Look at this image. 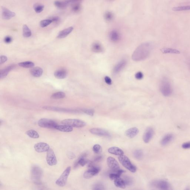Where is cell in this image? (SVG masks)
Here are the masks:
<instances>
[{"instance_id":"cell-1","label":"cell","mask_w":190,"mask_h":190,"mask_svg":"<svg viewBox=\"0 0 190 190\" xmlns=\"http://www.w3.org/2000/svg\"><path fill=\"white\" fill-rule=\"evenodd\" d=\"M152 45L150 42H146L141 44L133 54L132 59L136 61L145 59L149 55L152 50Z\"/></svg>"},{"instance_id":"cell-2","label":"cell","mask_w":190,"mask_h":190,"mask_svg":"<svg viewBox=\"0 0 190 190\" xmlns=\"http://www.w3.org/2000/svg\"><path fill=\"white\" fill-rule=\"evenodd\" d=\"M160 89L162 95L165 97L170 96L173 93L171 84L166 78H163L161 80L160 85Z\"/></svg>"},{"instance_id":"cell-3","label":"cell","mask_w":190,"mask_h":190,"mask_svg":"<svg viewBox=\"0 0 190 190\" xmlns=\"http://www.w3.org/2000/svg\"><path fill=\"white\" fill-rule=\"evenodd\" d=\"M43 175V171L39 166L34 165L31 169V177L32 181L36 184H40Z\"/></svg>"},{"instance_id":"cell-4","label":"cell","mask_w":190,"mask_h":190,"mask_svg":"<svg viewBox=\"0 0 190 190\" xmlns=\"http://www.w3.org/2000/svg\"><path fill=\"white\" fill-rule=\"evenodd\" d=\"M118 159L121 165L132 173L136 172L137 169L136 167L131 162L130 160L126 156L123 154L119 156Z\"/></svg>"},{"instance_id":"cell-5","label":"cell","mask_w":190,"mask_h":190,"mask_svg":"<svg viewBox=\"0 0 190 190\" xmlns=\"http://www.w3.org/2000/svg\"><path fill=\"white\" fill-rule=\"evenodd\" d=\"M61 123L64 125H67L77 128H83L86 125V123L84 121L78 119H68L63 120L61 121Z\"/></svg>"},{"instance_id":"cell-6","label":"cell","mask_w":190,"mask_h":190,"mask_svg":"<svg viewBox=\"0 0 190 190\" xmlns=\"http://www.w3.org/2000/svg\"><path fill=\"white\" fill-rule=\"evenodd\" d=\"M71 170L70 166L68 167L65 169L58 179L56 180L55 183L57 185L60 187H64L66 185Z\"/></svg>"},{"instance_id":"cell-7","label":"cell","mask_w":190,"mask_h":190,"mask_svg":"<svg viewBox=\"0 0 190 190\" xmlns=\"http://www.w3.org/2000/svg\"><path fill=\"white\" fill-rule=\"evenodd\" d=\"M38 125L41 128H55L58 125L55 121L47 118H41L38 121Z\"/></svg>"},{"instance_id":"cell-8","label":"cell","mask_w":190,"mask_h":190,"mask_svg":"<svg viewBox=\"0 0 190 190\" xmlns=\"http://www.w3.org/2000/svg\"><path fill=\"white\" fill-rule=\"evenodd\" d=\"M151 185L154 188L161 190L170 189V185L169 183L164 180H158L151 183Z\"/></svg>"},{"instance_id":"cell-9","label":"cell","mask_w":190,"mask_h":190,"mask_svg":"<svg viewBox=\"0 0 190 190\" xmlns=\"http://www.w3.org/2000/svg\"><path fill=\"white\" fill-rule=\"evenodd\" d=\"M46 162L50 166H55L57 165V161L55 154L52 149H50L47 151L46 155Z\"/></svg>"},{"instance_id":"cell-10","label":"cell","mask_w":190,"mask_h":190,"mask_svg":"<svg viewBox=\"0 0 190 190\" xmlns=\"http://www.w3.org/2000/svg\"><path fill=\"white\" fill-rule=\"evenodd\" d=\"M100 171V168L99 167L95 166L90 168L89 169L85 172L83 176L85 178L90 179L97 175Z\"/></svg>"},{"instance_id":"cell-11","label":"cell","mask_w":190,"mask_h":190,"mask_svg":"<svg viewBox=\"0 0 190 190\" xmlns=\"http://www.w3.org/2000/svg\"><path fill=\"white\" fill-rule=\"evenodd\" d=\"M108 166L113 171L117 172L120 169L119 165L114 158L111 157H109L107 159Z\"/></svg>"},{"instance_id":"cell-12","label":"cell","mask_w":190,"mask_h":190,"mask_svg":"<svg viewBox=\"0 0 190 190\" xmlns=\"http://www.w3.org/2000/svg\"><path fill=\"white\" fill-rule=\"evenodd\" d=\"M43 109L45 110L53 111L67 112V113H78L79 111L73 109L62 108L58 107H55L44 106Z\"/></svg>"},{"instance_id":"cell-13","label":"cell","mask_w":190,"mask_h":190,"mask_svg":"<svg viewBox=\"0 0 190 190\" xmlns=\"http://www.w3.org/2000/svg\"><path fill=\"white\" fill-rule=\"evenodd\" d=\"M90 132L93 134L97 135L98 136H104L105 137H110V133L105 130L99 128H93L90 130Z\"/></svg>"},{"instance_id":"cell-14","label":"cell","mask_w":190,"mask_h":190,"mask_svg":"<svg viewBox=\"0 0 190 190\" xmlns=\"http://www.w3.org/2000/svg\"><path fill=\"white\" fill-rule=\"evenodd\" d=\"M35 151L38 153H43L46 152L50 149V147L47 143L40 142L36 143L34 146Z\"/></svg>"},{"instance_id":"cell-15","label":"cell","mask_w":190,"mask_h":190,"mask_svg":"<svg viewBox=\"0 0 190 190\" xmlns=\"http://www.w3.org/2000/svg\"><path fill=\"white\" fill-rule=\"evenodd\" d=\"M1 9H2V18L4 20H10L16 15L15 13L9 10L8 8L2 6Z\"/></svg>"},{"instance_id":"cell-16","label":"cell","mask_w":190,"mask_h":190,"mask_svg":"<svg viewBox=\"0 0 190 190\" xmlns=\"http://www.w3.org/2000/svg\"><path fill=\"white\" fill-rule=\"evenodd\" d=\"M154 135V129L151 128H147L143 135V141L145 143H148L152 139Z\"/></svg>"},{"instance_id":"cell-17","label":"cell","mask_w":190,"mask_h":190,"mask_svg":"<svg viewBox=\"0 0 190 190\" xmlns=\"http://www.w3.org/2000/svg\"><path fill=\"white\" fill-rule=\"evenodd\" d=\"M87 155V154L84 153L78 158V159L75 163L74 165L75 169L77 168L79 165L82 166H84L86 164H88L89 161L86 158Z\"/></svg>"},{"instance_id":"cell-18","label":"cell","mask_w":190,"mask_h":190,"mask_svg":"<svg viewBox=\"0 0 190 190\" xmlns=\"http://www.w3.org/2000/svg\"><path fill=\"white\" fill-rule=\"evenodd\" d=\"M73 29L74 28L72 27L65 29L59 33L57 38H59V39L65 38L73 31Z\"/></svg>"},{"instance_id":"cell-19","label":"cell","mask_w":190,"mask_h":190,"mask_svg":"<svg viewBox=\"0 0 190 190\" xmlns=\"http://www.w3.org/2000/svg\"><path fill=\"white\" fill-rule=\"evenodd\" d=\"M120 38L121 36L120 33L116 30H112L109 34V38L110 40L113 42H118L120 40Z\"/></svg>"},{"instance_id":"cell-20","label":"cell","mask_w":190,"mask_h":190,"mask_svg":"<svg viewBox=\"0 0 190 190\" xmlns=\"http://www.w3.org/2000/svg\"><path fill=\"white\" fill-rule=\"evenodd\" d=\"M139 130L136 128H132L125 131V134L128 137L133 138L135 137L139 133Z\"/></svg>"},{"instance_id":"cell-21","label":"cell","mask_w":190,"mask_h":190,"mask_svg":"<svg viewBox=\"0 0 190 190\" xmlns=\"http://www.w3.org/2000/svg\"><path fill=\"white\" fill-rule=\"evenodd\" d=\"M173 135L171 134H168L165 135L161 140V143L162 145L165 146L167 145L172 141L173 139Z\"/></svg>"},{"instance_id":"cell-22","label":"cell","mask_w":190,"mask_h":190,"mask_svg":"<svg viewBox=\"0 0 190 190\" xmlns=\"http://www.w3.org/2000/svg\"><path fill=\"white\" fill-rule=\"evenodd\" d=\"M31 74L35 77H39L43 74V71L41 68L36 67H34L30 71Z\"/></svg>"},{"instance_id":"cell-23","label":"cell","mask_w":190,"mask_h":190,"mask_svg":"<svg viewBox=\"0 0 190 190\" xmlns=\"http://www.w3.org/2000/svg\"><path fill=\"white\" fill-rule=\"evenodd\" d=\"M15 67V66L14 65H11L1 70L0 72V78L1 79L5 78L7 76L8 73Z\"/></svg>"},{"instance_id":"cell-24","label":"cell","mask_w":190,"mask_h":190,"mask_svg":"<svg viewBox=\"0 0 190 190\" xmlns=\"http://www.w3.org/2000/svg\"><path fill=\"white\" fill-rule=\"evenodd\" d=\"M127 61L125 60H123L120 61L114 67V73H118L122 70L123 68L126 65Z\"/></svg>"},{"instance_id":"cell-25","label":"cell","mask_w":190,"mask_h":190,"mask_svg":"<svg viewBox=\"0 0 190 190\" xmlns=\"http://www.w3.org/2000/svg\"><path fill=\"white\" fill-rule=\"evenodd\" d=\"M67 76V72L64 69H59L56 71L54 73V76L56 78L59 79H65Z\"/></svg>"},{"instance_id":"cell-26","label":"cell","mask_w":190,"mask_h":190,"mask_svg":"<svg viewBox=\"0 0 190 190\" xmlns=\"http://www.w3.org/2000/svg\"><path fill=\"white\" fill-rule=\"evenodd\" d=\"M108 152L111 154H114V155L119 156L124 154L123 151L121 149L118 148V147H112L109 148Z\"/></svg>"},{"instance_id":"cell-27","label":"cell","mask_w":190,"mask_h":190,"mask_svg":"<svg viewBox=\"0 0 190 190\" xmlns=\"http://www.w3.org/2000/svg\"><path fill=\"white\" fill-rule=\"evenodd\" d=\"M55 129L57 130L64 132H72L73 130V128L72 126L67 125H57L56 126Z\"/></svg>"},{"instance_id":"cell-28","label":"cell","mask_w":190,"mask_h":190,"mask_svg":"<svg viewBox=\"0 0 190 190\" xmlns=\"http://www.w3.org/2000/svg\"><path fill=\"white\" fill-rule=\"evenodd\" d=\"M94 52L100 53L103 51V48L102 45L99 42H96L93 43L91 48Z\"/></svg>"},{"instance_id":"cell-29","label":"cell","mask_w":190,"mask_h":190,"mask_svg":"<svg viewBox=\"0 0 190 190\" xmlns=\"http://www.w3.org/2000/svg\"><path fill=\"white\" fill-rule=\"evenodd\" d=\"M114 184L115 185L117 188L124 189L125 188L126 185L124 182L123 179H121L120 177L114 180Z\"/></svg>"},{"instance_id":"cell-30","label":"cell","mask_w":190,"mask_h":190,"mask_svg":"<svg viewBox=\"0 0 190 190\" xmlns=\"http://www.w3.org/2000/svg\"><path fill=\"white\" fill-rule=\"evenodd\" d=\"M54 5L60 9H65L68 6L66 1H57L54 2Z\"/></svg>"},{"instance_id":"cell-31","label":"cell","mask_w":190,"mask_h":190,"mask_svg":"<svg viewBox=\"0 0 190 190\" xmlns=\"http://www.w3.org/2000/svg\"><path fill=\"white\" fill-rule=\"evenodd\" d=\"M161 51L163 54H179L180 51L176 49L170 48H163L161 49Z\"/></svg>"},{"instance_id":"cell-32","label":"cell","mask_w":190,"mask_h":190,"mask_svg":"<svg viewBox=\"0 0 190 190\" xmlns=\"http://www.w3.org/2000/svg\"><path fill=\"white\" fill-rule=\"evenodd\" d=\"M124 171L120 169L115 173H111L109 175V177L112 180H114L120 177V176L124 173Z\"/></svg>"},{"instance_id":"cell-33","label":"cell","mask_w":190,"mask_h":190,"mask_svg":"<svg viewBox=\"0 0 190 190\" xmlns=\"http://www.w3.org/2000/svg\"><path fill=\"white\" fill-rule=\"evenodd\" d=\"M23 35L25 38H29L32 35L31 30L29 28L28 26L24 25L23 26Z\"/></svg>"},{"instance_id":"cell-34","label":"cell","mask_w":190,"mask_h":190,"mask_svg":"<svg viewBox=\"0 0 190 190\" xmlns=\"http://www.w3.org/2000/svg\"><path fill=\"white\" fill-rule=\"evenodd\" d=\"M18 65L19 66L23 68H31L35 66V64L31 61H28L19 63Z\"/></svg>"},{"instance_id":"cell-35","label":"cell","mask_w":190,"mask_h":190,"mask_svg":"<svg viewBox=\"0 0 190 190\" xmlns=\"http://www.w3.org/2000/svg\"><path fill=\"white\" fill-rule=\"evenodd\" d=\"M26 133L29 137L33 139H38L39 137V135L38 133L33 130H28Z\"/></svg>"},{"instance_id":"cell-36","label":"cell","mask_w":190,"mask_h":190,"mask_svg":"<svg viewBox=\"0 0 190 190\" xmlns=\"http://www.w3.org/2000/svg\"><path fill=\"white\" fill-rule=\"evenodd\" d=\"M66 96L65 93L63 92H58L54 93L52 95L51 98L54 99H60L65 98Z\"/></svg>"},{"instance_id":"cell-37","label":"cell","mask_w":190,"mask_h":190,"mask_svg":"<svg viewBox=\"0 0 190 190\" xmlns=\"http://www.w3.org/2000/svg\"><path fill=\"white\" fill-rule=\"evenodd\" d=\"M172 10H173V11L175 12L183 11H189L190 10V5L175 7L172 8Z\"/></svg>"},{"instance_id":"cell-38","label":"cell","mask_w":190,"mask_h":190,"mask_svg":"<svg viewBox=\"0 0 190 190\" xmlns=\"http://www.w3.org/2000/svg\"><path fill=\"white\" fill-rule=\"evenodd\" d=\"M44 5L36 3L34 5V9L36 13H40L44 9Z\"/></svg>"},{"instance_id":"cell-39","label":"cell","mask_w":190,"mask_h":190,"mask_svg":"<svg viewBox=\"0 0 190 190\" xmlns=\"http://www.w3.org/2000/svg\"><path fill=\"white\" fill-rule=\"evenodd\" d=\"M104 18L106 21L109 22L112 21L114 19V15L111 12H106L104 15Z\"/></svg>"},{"instance_id":"cell-40","label":"cell","mask_w":190,"mask_h":190,"mask_svg":"<svg viewBox=\"0 0 190 190\" xmlns=\"http://www.w3.org/2000/svg\"><path fill=\"white\" fill-rule=\"evenodd\" d=\"M52 23H53L52 21L50 19H46L41 20L40 22V26L42 28H45L46 27L48 26Z\"/></svg>"},{"instance_id":"cell-41","label":"cell","mask_w":190,"mask_h":190,"mask_svg":"<svg viewBox=\"0 0 190 190\" xmlns=\"http://www.w3.org/2000/svg\"><path fill=\"white\" fill-rule=\"evenodd\" d=\"M143 152L141 150H137L134 152V156L138 160H141L143 157Z\"/></svg>"},{"instance_id":"cell-42","label":"cell","mask_w":190,"mask_h":190,"mask_svg":"<svg viewBox=\"0 0 190 190\" xmlns=\"http://www.w3.org/2000/svg\"><path fill=\"white\" fill-rule=\"evenodd\" d=\"M123 180L126 186H130L133 184V180L130 177L125 176L124 177Z\"/></svg>"},{"instance_id":"cell-43","label":"cell","mask_w":190,"mask_h":190,"mask_svg":"<svg viewBox=\"0 0 190 190\" xmlns=\"http://www.w3.org/2000/svg\"><path fill=\"white\" fill-rule=\"evenodd\" d=\"M94 152L96 154H100L102 151V147L99 144H95L93 147Z\"/></svg>"},{"instance_id":"cell-44","label":"cell","mask_w":190,"mask_h":190,"mask_svg":"<svg viewBox=\"0 0 190 190\" xmlns=\"http://www.w3.org/2000/svg\"><path fill=\"white\" fill-rule=\"evenodd\" d=\"M72 11L74 12H78L81 9V5L80 3L75 4L72 5Z\"/></svg>"},{"instance_id":"cell-45","label":"cell","mask_w":190,"mask_h":190,"mask_svg":"<svg viewBox=\"0 0 190 190\" xmlns=\"http://www.w3.org/2000/svg\"><path fill=\"white\" fill-rule=\"evenodd\" d=\"M82 112H84L85 114L88 115L90 116H93L94 114V110L93 109H81Z\"/></svg>"},{"instance_id":"cell-46","label":"cell","mask_w":190,"mask_h":190,"mask_svg":"<svg viewBox=\"0 0 190 190\" xmlns=\"http://www.w3.org/2000/svg\"><path fill=\"white\" fill-rule=\"evenodd\" d=\"M68 5H73L75 4L80 3L82 0H65Z\"/></svg>"},{"instance_id":"cell-47","label":"cell","mask_w":190,"mask_h":190,"mask_svg":"<svg viewBox=\"0 0 190 190\" xmlns=\"http://www.w3.org/2000/svg\"><path fill=\"white\" fill-rule=\"evenodd\" d=\"M49 19L52 21L53 22L55 23V24H58L61 21V19L59 17L57 16H53Z\"/></svg>"},{"instance_id":"cell-48","label":"cell","mask_w":190,"mask_h":190,"mask_svg":"<svg viewBox=\"0 0 190 190\" xmlns=\"http://www.w3.org/2000/svg\"><path fill=\"white\" fill-rule=\"evenodd\" d=\"M93 189L94 190H102L104 189V187L103 185L100 184H95L93 188Z\"/></svg>"},{"instance_id":"cell-49","label":"cell","mask_w":190,"mask_h":190,"mask_svg":"<svg viewBox=\"0 0 190 190\" xmlns=\"http://www.w3.org/2000/svg\"><path fill=\"white\" fill-rule=\"evenodd\" d=\"M143 77V74L141 72H137L135 75V78L137 80H142Z\"/></svg>"},{"instance_id":"cell-50","label":"cell","mask_w":190,"mask_h":190,"mask_svg":"<svg viewBox=\"0 0 190 190\" xmlns=\"http://www.w3.org/2000/svg\"><path fill=\"white\" fill-rule=\"evenodd\" d=\"M8 58L6 56L1 55L0 57V64H2L7 61Z\"/></svg>"},{"instance_id":"cell-51","label":"cell","mask_w":190,"mask_h":190,"mask_svg":"<svg viewBox=\"0 0 190 190\" xmlns=\"http://www.w3.org/2000/svg\"><path fill=\"white\" fill-rule=\"evenodd\" d=\"M4 42L6 43H11L12 41V38L11 37L8 36L5 37L4 39Z\"/></svg>"},{"instance_id":"cell-52","label":"cell","mask_w":190,"mask_h":190,"mask_svg":"<svg viewBox=\"0 0 190 190\" xmlns=\"http://www.w3.org/2000/svg\"><path fill=\"white\" fill-rule=\"evenodd\" d=\"M182 147L183 149H190V142L184 143L182 145Z\"/></svg>"},{"instance_id":"cell-53","label":"cell","mask_w":190,"mask_h":190,"mask_svg":"<svg viewBox=\"0 0 190 190\" xmlns=\"http://www.w3.org/2000/svg\"><path fill=\"white\" fill-rule=\"evenodd\" d=\"M104 80L105 82H106V83L107 84L109 85H111L112 84V80H111V79L109 77V76H105L104 78Z\"/></svg>"},{"instance_id":"cell-54","label":"cell","mask_w":190,"mask_h":190,"mask_svg":"<svg viewBox=\"0 0 190 190\" xmlns=\"http://www.w3.org/2000/svg\"><path fill=\"white\" fill-rule=\"evenodd\" d=\"M68 158L70 159H73L76 158V156L72 152H69L67 154Z\"/></svg>"},{"instance_id":"cell-55","label":"cell","mask_w":190,"mask_h":190,"mask_svg":"<svg viewBox=\"0 0 190 190\" xmlns=\"http://www.w3.org/2000/svg\"><path fill=\"white\" fill-rule=\"evenodd\" d=\"M102 156H98L96 157L94 161V162H100L101 160H102Z\"/></svg>"},{"instance_id":"cell-56","label":"cell","mask_w":190,"mask_h":190,"mask_svg":"<svg viewBox=\"0 0 190 190\" xmlns=\"http://www.w3.org/2000/svg\"><path fill=\"white\" fill-rule=\"evenodd\" d=\"M108 1H113V0H108Z\"/></svg>"}]
</instances>
